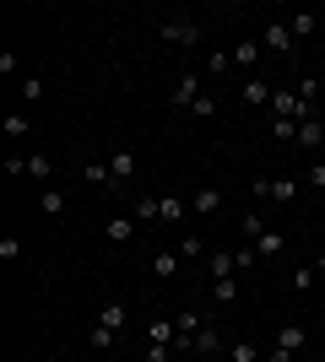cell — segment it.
Instances as JSON below:
<instances>
[{
  "instance_id": "cell-1",
  "label": "cell",
  "mask_w": 325,
  "mask_h": 362,
  "mask_svg": "<svg viewBox=\"0 0 325 362\" xmlns=\"http://www.w3.org/2000/svg\"><path fill=\"white\" fill-rule=\"evenodd\" d=\"M271 114H277V119H298V124H304V119H314V108L304 103L298 92H287V87H277V92H271Z\"/></svg>"
},
{
  "instance_id": "cell-2",
  "label": "cell",
  "mask_w": 325,
  "mask_h": 362,
  "mask_svg": "<svg viewBox=\"0 0 325 362\" xmlns=\"http://www.w3.org/2000/svg\"><path fill=\"white\" fill-rule=\"evenodd\" d=\"M293 44H298V38H293L287 22H266V28H261V49H266V54H293Z\"/></svg>"
},
{
  "instance_id": "cell-3",
  "label": "cell",
  "mask_w": 325,
  "mask_h": 362,
  "mask_svg": "<svg viewBox=\"0 0 325 362\" xmlns=\"http://www.w3.org/2000/svg\"><path fill=\"white\" fill-rule=\"evenodd\" d=\"M157 33H163V38H169V44H201V28H195V22H190V16H169V22H157Z\"/></svg>"
},
{
  "instance_id": "cell-4",
  "label": "cell",
  "mask_w": 325,
  "mask_h": 362,
  "mask_svg": "<svg viewBox=\"0 0 325 362\" xmlns=\"http://www.w3.org/2000/svg\"><path fill=\"white\" fill-rule=\"evenodd\" d=\"M190 357H222V335H217L212 325H206V330L195 335V341H190Z\"/></svg>"
},
{
  "instance_id": "cell-5",
  "label": "cell",
  "mask_w": 325,
  "mask_h": 362,
  "mask_svg": "<svg viewBox=\"0 0 325 362\" xmlns=\"http://www.w3.org/2000/svg\"><path fill=\"white\" fill-rule=\"evenodd\" d=\"M98 325H108V330H125V325H130V314H125V303H120V298H108L103 308H98Z\"/></svg>"
},
{
  "instance_id": "cell-6",
  "label": "cell",
  "mask_w": 325,
  "mask_h": 362,
  "mask_svg": "<svg viewBox=\"0 0 325 362\" xmlns=\"http://www.w3.org/2000/svg\"><path fill=\"white\" fill-rule=\"evenodd\" d=\"M0 130H6V136H11V141H28V136H33V119H28V114H22V108H11V114L0 119Z\"/></svg>"
},
{
  "instance_id": "cell-7",
  "label": "cell",
  "mask_w": 325,
  "mask_h": 362,
  "mask_svg": "<svg viewBox=\"0 0 325 362\" xmlns=\"http://www.w3.org/2000/svg\"><path fill=\"white\" fill-rule=\"evenodd\" d=\"M108 173H114V184H125V179H130V173H136V151H114V157H108Z\"/></svg>"
},
{
  "instance_id": "cell-8",
  "label": "cell",
  "mask_w": 325,
  "mask_h": 362,
  "mask_svg": "<svg viewBox=\"0 0 325 362\" xmlns=\"http://www.w3.org/2000/svg\"><path fill=\"white\" fill-rule=\"evenodd\" d=\"M195 98H201V76H195V71H185V81L173 87V103H179V108H190Z\"/></svg>"
},
{
  "instance_id": "cell-9",
  "label": "cell",
  "mask_w": 325,
  "mask_h": 362,
  "mask_svg": "<svg viewBox=\"0 0 325 362\" xmlns=\"http://www.w3.org/2000/svg\"><path fill=\"white\" fill-rule=\"evenodd\" d=\"M103 238L108 243H130V238H136V216H114V222L103 227Z\"/></svg>"
},
{
  "instance_id": "cell-10",
  "label": "cell",
  "mask_w": 325,
  "mask_h": 362,
  "mask_svg": "<svg viewBox=\"0 0 325 362\" xmlns=\"http://www.w3.org/2000/svg\"><path fill=\"white\" fill-rule=\"evenodd\" d=\"M217 206H222V189H195V195H190V211L195 216H212Z\"/></svg>"
},
{
  "instance_id": "cell-11",
  "label": "cell",
  "mask_w": 325,
  "mask_h": 362,
  "mask_svg": "<svg viewBox=\"0 0 325 362\" xmlns=\"http://www.w3.org/2000/svg\"><path fill=\"white\" fill-rule=\"evenodd\" d=\"M179 265H185L179 249H157V255H152V276H179Z\"/></svg>"
},
{
  "instance_id": "cell-12",
  "label": "cell",
  "mask_w": 325,
  "mask_h": 362,
  "mask_svg": "<svg viewBox=\"0 0 325 362\" xmlns=\"http://www.w3.org/2000/svg\"><path fill=\"white\" fill-rule=\"evenodd\" d=\"M261 54H266L261 38H244V44L233 49V65H244V71H249V65H261Z\"/></svg>"
},
{
  "instance_id": "cell-13",
  "label": "cell",
  "mask_w": 325,
  "mask_h": 362,
  "mask_svg": "<svg viewBox=\"0 0 325 362\" xmlns=\"http://www.w3.org/2000/svg\"><path fill=\"white\" fill-rule=\"evenodd\" d=\"M304 341H309V330H304V325H282V330H277V346H282V351H298Z\"/></svg>"
},
{
  "instance_id": "cell-14",
  "label": "cell",
  "mask_w": 325,
  "mask_h": 362,
  "mask_svg": "<svg viewBox=\"0 0 325 362\" xmlns=\"http://www.w3.org/2000/svg\"><path fill=\"white\" fill-rule=\"evenodd\" d=\"M206 271H212L217 281H222V276H233L239 265H233V255H228V249H212V255H206Z\"/></svg>"
},
{
  "instance_id": "cell-15",
  "label": "cell",
  "mask_w": 325,
  "mask_h": 362,
  "mask_svg": "<svg viewBox=\"0 0 325 362\" xmlns=\"http://www.w3.org/2000/svg\"><path fill=\"white\" fill-rule=\"evenodd\" d=\"M81 179L98 184V189H114V173H108V163H81Z\"/></svg>"
},
{
  "instance_id": "cell-16",
  "label": "cell",
  "mask_w": 325,
  "mask_h": 362,
  "mask_svg": "<svg viewBox=\"0 0 325 362\" xmlns=\"http://www.w3.org/2000/svg\"><path fill=\"white\" fill-rule=\"evenodd\" d=\"M130 216H136V222H157V216H163V195H141Z\"/></svg>"
},
{
  "instance_id": "cell-17",
  "label": "cell",
  "mask_w": 325,
  "mask_h": 362,
  "mask_svg": "<svg viewBox=\"0 0 325 362\" xmlns=\"http://www.w3.org/2000/svg\"><path fill=\"white\" fill-rule=\"evenodd\" d=\"M228 362H266V357H261V346H255V341H233V346H228Z\"/></svg>"
},
{
  "instance_id": "cell-18",
  "label": "cell",
  "mask_w": 325,
  "mask_h": 362,
  "mask_svg": "<svg viewBox=\"0 0 325 362\" xmlns=\"http://www.w3.org/2000/svg\"><path fill=\"white\" fill-rule=\"evenodd\" d=\"M271 92H277V87H266L261 76H249V81H244V103H271Z\"/></svg>"
},
{
  "instance_id": "cell-19",
  "label": "cell",
  "mask_w": 325,
  "mask_h": 362,
  "mask_svg": "<svg viewBox=\"0 0 325 362\" xmlns=\"http://www.w3.org/2000/svg\"><path fill=\"white\" fill-rule=\"evenodd\" d=\"M217 108H222V98H212V92H201V98L190 103V114H195V119H217Z\"/></svg>"
},
{
  "instance_id": "cell-20",
  "label": "cell",
  "mask_w": 325,
  "mask_h": 362,
  "mask_svg": "<svg viewBox=\"0 0 325 362\" xmlns=\"http://www.w3.org/2000/svg\"><path fill=\"white\" fill-rule=\"evenodd\" d=\"M206 255H212V249H206L195 233H185V238H179V259H206Z\"/></svg>"
},
{
  "instance_id": "cell-21",
  "label": "cell",
  "mask_w": 325,
  "mask_h": 362,
  "mask_svg": "<svg viewBox=\"0 0 325 362\" xmlns=\"http://www.w3.org/2000/svg\"><path fill=\"white\" fill-rule=\"evenodd\" d=\"M298 141H304V146H320L325 141V119H304L298 124Z\"/></svg>"
},
{
  "instance_id": "cell-22",
  "label": "cell",
  "mask_w": 325,
  "mask_h": 362,
  "mask_svg": "<svg viewBox=\"0 0 325 362\" xmlns=\"http://www.w3.org/2000/svg\"><path fill=\"white\" fill-rule=\"evenodd\" d=\"M28 179H55V163H49L44 151H33V157H28Z\"/></svg>"
},
{
  "instance_id": "cell-23",
  "label": "cell",
  "mask_w": 325,
  "mask_h": 362,
  "mask_svg": "<svg viewBox=\"0 0 325 362\" xmlns=\"http://www.w3.org/2000/svg\"><path fill=\"white\" fill-rule=\"evenodd\" d=\"M212 298H217V303H239V281H233V276L212 281Z\"/></svg>"
},
{
  "instance_id": "cell-24",
  "label": "cell",
  "mask_w": 325,
  "mask_h": 362,
  "mask_svg": "<svg viewBox=\"0 0 325 362\" xmlns=\"http://www.w3.org/2000/svg\"><path fill=\"white\" fill-rule=\"evenodd\" d=\"M120 330H108V325H93V351H114Z\"/></svg>"
},
{
  "instance_id": "cell-25",
  "label": "cell",
  "mask_w": 325,
  "mask_h": 362,
  "mask_svg": "<svg viewBox=\"0 0 325 362\" xmlns=\"http://www.w3.org/2000/svg\"><path fill=\"white\" fill-rule=\"evenodd\" d=\"M157 222H185V200L179 195H163V216Z\"/></svg>"
},
{
  "instance_id": "cell-26",
  "label": "cell",
  "mask_w": 325,
  "mask_h": 362,
  "mask_svg": "<svg viewBox=\"0 0 325 362\" xmlns=\"http://www.w3.org/2000/svg\"><path fill=\"white\" fill-rule=\"evenodd\" d=\"M38 206H44V216H60V211H65V195H60V189H44V195H38Z\"/></svg>"
},
{
  "instance_id": "cell-27",
  "label": "cell",
  "mask_w": 325,
  "mask_h": 362,
  "mask_svg": "<svg viewBox=\"0 0 325 362\" xmlns=\"http://www.w3.org/2000/svg\"><path fill=\"white\" fill-rule=\"evenodd\" d=\"M293 92H298V98H304V103L314 108V98H320V81H314V76H298V87H293Z\"/></svg>"
},
{
  "instance_id": "cell-28",
  "label": "cell",
  "mask_w": 325,
  "mask_h": 362,
  "mask_svg": "<svg viewBox=\"0 0 325 362\" xmlns=\"http://www.w3.org/2000/svg\"><path fill=\"white\" fill-rule=\"evenodd\" d=\"M255 249H261V255H282V233H271V227H266L261 238H255Z\"/></svg>"
},
{
  "instance_id": "cell-29",
  "label": "cell",
  "mask_w": 325,
  "mask_h": 362,
  "mask_svg": "<svg viewBox=\"0 0 325 362\" xmlns=\"http://www.w3.org/2000/svg\"><path fill=\"white\" fill-rule=\"evenodd\" d=\"M228 65H233V54H228V49H217V54H206V76H222Z\"/></svg>"
},
{
  "instance_id": "cell-30",
  "label": "cell",
  "mask_w": 325,
  "mask_h": 362,
  "mask_svg": "<svg viewBox=\"0 0 325 362\" xmlns=\"http://www.w3.org/2000/svg\"><path fill=\"white\" fill-rule=\"evenodd\" d=\"M314 276H320L314 265H298V271H293V292H309V287H314Z\"/></svg>"
},
{
  "instance_id": "cell-31",
  "label": "cell",
  "mask_w": 325,
  "mask_h": 362,
  "mask_svg": "<svg viewBox=\"0 0 325 362\" xmlns=\"http://www.w3.org/2000/svg\"><path fill=\"white\" fill-rule=\"evenodd\" d=\"M271 136H277V141H298V119H277V124H271Z\"/></svg>"
},
{
  "instance_id": "cell-32",
  "label": "cell",
  "mask_w": 325,
  "mask_h": 362,
  "mask_svg": "<svg viewBox=\"0 0 325 362\" xmlns=\"http://www.w3.org/2000/svg\"><path fill=\"white\" fill-rule=\"evenodd\" d=\"M38 98H44V81H38V76H28V81H22V103H38Z\"/></svg>"
},
{
  "instance_id": "cell-33",
  "label": "cell",
  "mask_w": 325,
  "mask_h": 362,
  "mask_svg": "<svg viewBox=\"0 0 325 362\" xmlns=\"http://www.w3.org/2000/svg\"><path fill=\"white\" fill-rule=\"evenodd\" d=\"M287 28H293V38H309V33L320 28V22H314V16H293V22H287Z\"/></svg>"
},
{
  "instance_id": "cell-34",
  "label": "cell",
  "mask_w": 325,
  "mask_h": 362,
  "mask_svg": "<svg viewBox=\"0 0 325 362\" xmlns=\"http://www.w3.org/2000/svg\"><path fill=\"white\" fill-rule=\"evenodd\" d=\"M239 227H244L249 238H261V233H266V222H261V211H244V222H239Z\"/></svg>"
},
{
  "instance_id": "cell-35",
  "label": "cell",
  "mask_w": 325,
  "mask_h": 362,
  "mask_svg": "<svg viewBox=\"0 0 325 362\" xmlns=\"http://www.w3.org/2000/svg\"><path fill=\"white\" fill-rule=\"evenodd\" d=\"M255 259H261V249H233V265H239V271H249Z\"/></svg>"
},
{
  "instance_id": "cell-36",
  "label": "cell",
  "mask_w": 325,
  "mask_h": 362,
  "mask_svg": "<svg viewBox=\"0 0 325 362\" xmlns=\"http://www.w3.org/2000/svg\"><path fill=\"white\" fill-rule=\"evenodd\" d=\"M309 189H325V163H314V168H309Z\"/></svg>"
},
{
  "instance_id": "cell-37",
  "label": "cell",
  "mask_w": 325,
  "mask_h": 362,
  "mask_svg": "<svg viewBox=\"0 0 325 362\" xmlns=\"http://www.w3.org/2000/svg\"><path fill=\"white\" fill-rule=\"evenodd\" d=\"M169 351L173 346H147V362H169Z\"/></svg>"
},
{
  "instance_id": "cell-38",
  "label": "cell",
  "mask_w": 325,
  "mask_h": 362,
  "mask_svg": "<svg viewBox=\"0 0 325 362\" xmlns=\"http://www.w3.org/2000/svg\"><path fill=\"white\" fill-rule=\"evenodd\" d=\"M266 362H293V351H282V346H271V357Z\"/></svg>"
},
{
  "instance_id": "cell-39",
  "label": "cell",
  "mask_w": 325,
  "mask_h": 362,
  "mask_svg": "<svg viewBox=\"0 0 325 362\" xmlns=\"http://www.w3.org/2000/svg\"><path fill=\"white\" fill-rule=\"evenodd\" d=\"M314 271H320V276H325V255H320V259H314Z\"/></svg>"
},
{
  "instance_id": "cell-40",
  "label": "cell",
  "mask_w": 325,
  "mask_h": 362,
  "mask_svg": "<svg viewBox=\"0 0 325 362\" xmlns=\"http://www.w3.org/2000/svg\"><path fill=\"white\" fill-rule=\"evenodd\" d=\"M201 362H222V357H201Z\"/></svg>"
},
{
  "instance_id": "cell-41",
  "label": "cell",
  "mask_w": 325,
  "mask_h": 362,
  "mask_svg": "<svg viewBox=\"0 0 325 362\" xmlns=\"http://www.w3.org/2000/svg\"><path fill=\"white\" fill-rule=\"evenodd\" d=\"M185 362H201V357H185Z\"/></svg>"
}]
</instances>
